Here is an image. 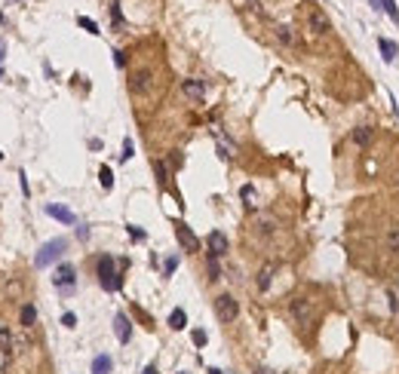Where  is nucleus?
Masks as SVG:
<instances>
[{"label": "nucleus", "instance_id": "4be33fe9", "mask_svg": "<svg viewBox=\"0 0 399 374\" xmlns=\"http://www.w3.org/2000/svg\"><path fill=\"white\" fill-rule=\"evenodd\" d=\"M98 178H101V187H104V190H111V187H114V172H111L108 166H101V169H98Z\"/></svg>", "mask_w": 399, "mask_h": 374}, {"label": "nucleus", "instance_id": "f704fd0d", "mask_svg": "<svg viewBox=\"0 0 399 374\" xmlns=\"http://www.w3.org/2000/svg\"><path fill=\"white\" fill-rule=\"evenodd\" d=\"M129 236H132V239H144V230H138V227L129 224Z\"/></svg>", "mask_w": 399, "mask_h": 374}, {"label": "nucleus", "instance_id": "a19ab883", "mask_svg": "<svg viewBox=\"0 0 399 374\" xmlns=\"http://www.w3.org/2000/svg\"><path fill=\"white\" fill-rule=\"evenodd\" d=\"M396 325H399V313H396Z\"/></svg>", "mask_w": 399, "mask_h": 374}, {"label": "nucleus", "instance_id": "c756f323", "mask_svg": "<svg viewBox=\"0 0 399 374\" xmlns=\"http://www.w3.org/2000/svg\"><path fill=\"white\" fill-rule=\"evenodd\" d=\"M175 267H178V258H166V264H163V273L169 276V273H175Z\"/></svg>", "mask_w": 399, "mask_h": 374}, {"label": "nucleus", "instance_id": "412c9836", "mask_svg": "<svg viewBox=\"0 0 399 374\" xmlns=\"http://www.w3.org/2000/svg\"><path fill=\"white\" fill-rule=\"evenodd\" d=\"M154 175H157V181L166 187V181H169V169H166V163H163V160H154Z\"/></svg>", "mask_w": 399, "mask_h": 374}, {"label": "nucleus", "instance_id": "f8f14e48", "mask_svg": "<svg viewBox=\"0 0 399 374\" xmlns=\"http://www.w3.org/2000/svg\"><path fill=\"white\" fill-rule=\"evenodd\" d=\"M274 273H277V264H274V261H267V264L258 270V276H255V285H258V292H267V289H270V282H274Z\"/></svg>", "mask_w": 399, "mask_h": 374}, {"label": "nucleus", "instance_id": "6e6552de", "mask_svg": "<svg viewBox=\"0 0 399 374\" xmlns=\"http://www.w3.org/2000/svg\"><path fill=\"white\" fill-rule=\"evenodd\" d=\"M206 246H209V255H212V258H221V255L230 252V239H227L221 230H212V233L206 236Z\"/></svg>", "mask_w": 399, "mask_h": 374}, {"label": "nucleus", "instance_id": "5701e85b", "mask_svg": "<svg viewBox=\"0 0 399 374\" xmlns=\"http://www.w3.org/2000/svg\"><path fill=\"white\" fill-rule=\"evenodd\" d=\"M384 243H387V249H390L393 255H399V227H396V230H390V233H387V239H384Z\"/></svg>", "mask_w": 399, "mask_h": 374}, {"label": "nucleus", "instance_id": "9d476101", "mask_svg": "<svg viewBox=\"0 0 399 374\" xmlns=\"http://www.w3.org/2000/svg\"><path fill=\"white\" fill-rule=\"evenodd\" d=\"M52 282H55V289H71V285L77 282V270H74L71 264H58V267H55Z\"/></svg>", "mask_w": 399, "mask_h": 374}, {"label": "nucleus", "instance_id": "423d86ee", "mask_svg": "<svg viewBox=\"0 0 399 374\" xmlns=\"http://www.w3.org/2000/svg\"><path fill=\"white\" fill-rule=\"evenodd\" d=\"M307 28H310L317 37H329V34H332V21H329V15H326L323 9H310V12H307Z\"/></svg>", "mask_w": 399, "mask_h": 374}, {"label": "nucleus", "instance_id": "f257e3e1", "mask_svg": "<svg viewBox=\"0 0 399 374\" xmlns=\"http://www.w3.org/2000/svg\"><path fill=\"white\" fill-rule=\"evenodd\" d=\"M95 273H98V282L104 292H117L120 289V276H117V261L111 255H101L95 261Z\"/></svg>", "mask_w": 399, "mask_h": 374}, {"label": "nucleus", "instance_id": "7ed1b4c3", "mask_svg": "<svg viewBox=\"0 0 399 374\" xmlns=\"http://www.w3.org/2000/svg\"><path fill=\"white\" fill-rule=\"evenodd\" d=\"M65 249H68V239H61V236H58V239H49V243H46V246L37 252V258H34V267H49L52 261H58V255H61Z\"/></svg>", "mask_w": 399, "mask_h": 374}, {"label": "nucleus", "instance_id": "a211bd4d", "mask_svg": "<svg viewBox=\"0 0 399 374\" xmlns=\"http://www.w3.org/2000/svg\"><path fill=\"white\" fill-rule=\"evenodd\" d=\"M111 365H114V362H111V356H104V353H101V356H95V359H92V374H108V371H111Z\"/></svg>", "mask_w": 399, "mask_h": 374}, {"label": "nucleus", "instance_id": "473e14b6", "mask_svg": "<svg viewBox=\"0 0 399 374\" xmlns=\"http://www.w3.org/2000/svg\"><path fill=\"white\" fill-rule=\"evenodd\" d=\"M387 304H390V310H393V313H399V301H396V295H393V292H387Z\"/></svg>", "mask_w": 399, "mask_h": 374}, {"label": "nucleus", "instance_id": "aec40b11", "mask_svg": "<svg viewBox=\"0 0 399 374\" xmlns=\"http://www.w3.org/2000/svg\"><path fill=\"white\" fill-rule=\"evenodd\" d=\"M375 6H378V9H387V15H390V18H393V21L399 25V9H396V0H375Z\"/></svg>", "mask_w": 399, "mask_h": 374}, {"label": "nucleus", "instance_id": "f3484780", "mask_svg": "<svg viewBox=\"0 0 399 374\" xmlns=\"http://www.w3.org/2000/svg\"><path fill=\"white\" fill-rule=\"evenodd\" d=\"M18 319H22V325H25V328H34V325H37V307H34V304H25Z\"/></svg>", "mask_w": 399, "mask_h": 374}, {"label": "nucleus", "instance_id": "6ab92c4d", "mask_svg": "<svg viewBox=\"0 0 399 374\" xmlns=\"http://www.w3.org/2000/svg\"><path fill=\"white\" fill-rule=\"evenodd\" d=\"M184 325H187V316H184V310H181V307H178V310H172V313H169V328L181 332Z\"/></svg>", "mask_w": 399, "mask_h": 374}, {"label": "nucleus", "instance_id": "393cba45", "mask_svg": "<svg viewBox=\"0 0 399 374\" xmlns=\"http://www.w3.org/2000/svg\"><path fill=\"white\" fill-rule=\"evenodd\" d=\"M77 25H80V28H86L89 34H98V25H95L89 15H80V18H77Z\"/></svg>", "mask_w": 399, "mask_h": 374}, {"label": "nucleus", "instance_id": "c03bdc74", "mask_svg": "<svg viewBox=\"0 0 399 374\" xmlns=\"http://www.w3.org/2000/svg\"><path fill=\"white\" fill-rule=\"evenodd\" d=\"M0 157H3V153H0Z\"/></svg>", "mask_w": 399, "mask_h": 374}, {"label": "nucleus", "instance_id": "4c0bfd02", "mask_svg": "<svg viewBox=\"0 0 399 374\" xmlns=\"http://www.w3.org/2000/svg\"><path fill=\"white\" fill-rule=\"evenodd\" d=\"M3 52H6V46H3V40H0V61H3Z\"/></svg>", "mask_w": 399, "mask_h": 374}, {"label": "nucleus", "instance_id": "4468645a", "mask_svg": "<svg viewBox=\"0 0 399 374\" xmlns=\"http://www.w3.org/2000/svg\"><path fill=\"white\" fill-rule=\"evenodd\" d=\"M46 215L55 218V221H61V224H77V215L71 209H65V206H46Z\"/></svg>", "mask_w": 399, "mask_h": 374}, {"label": "nucleus", "instance_id": "2eb2a0df", "mask_svg": "<svg viewBox=\"0 0 399 374\" xmlns=\"http://www.w3.org/2000/svg\"><path fill=\"white\" fill-rule=\"evenodd\" d=\"M378 49H381V55H384V61H396L399 55V46L393 43V40H387V37H381L378 40Z\"/></svg>", "mask_w": 399, "mask_h": 374}, {"label": "nucleus", "instance_id": "dca6fc26", "mask_svg": "<svg viewBox=\"0 0 399 374\" xmlns=\"http://www.w3.org/2000/svg\"><path fill=\"white\" fill-rule=\"evenodd\" d=\"M372 135H375V132H372V126H356V129L350 132L353 144H360V147H366V144L372 141Z\"/></svg>", "mask_w": 399, "mask_h": 374}, {"label": "nucleus", "instance_id": "ea45409f", "mask_svg": "<svg viewBox=\"0 0 399 374\" xmlns=\"http://www.w3.org/2000/svg\"><path fill=\"white\" fill-rule=\"evenodd\" d=\"M209 374H221V371H218V368H209Z\"/></svg>", "mask_w": 399, "mask_h": 374}, {"label": "nucleus", "instance_id": "58836bf2", "mask_svg": "<svg viewBox=\"0 0 399 374\" xmlns=\"http://www.w3.org/2000/svg\"><path fill=\"white\" fill-rule=\"evenodd\" d=\"M255 374H270V371H267V368H258V371H255Z\"/></svg>", "mask_w": 399, "mask_h": 374}, {"label": "nucleus", "instance_id": "a878e982", "mask_svg": "<svg viewBox=\"0 0 399 374\" xmlns=\"http://www.w3.org/2000/svg\"><path fill=\"white\" fill-rule=\"evenodd\" d=\"M209 279L215 282V279H221V267H218V258H212L209 255Z\"/></svg>", "mask_w": 399, "mask_h": 374}, {"label": "nucleus", "instance_id": "2f4dec72", "mask_svg": "<svg viewBox=\"0 0 399 374\" xmlns=\"http://www.w3.org/2000/svg\"><path fill=\"white\" fill-rule=\"evenodd\" d=\"M61 325H65V328H74V325H77V316H74V313H65V316H61Z\"/></svg>", "mask_w": 399, "mask_h": 374}, {"label": "nucleus", "instance_id": "ddd939ff", "mask_svg": "<svg viewBox=\"0 0 399 374\" xmlns=\"http://www.w3.org/2000/svg\"><path fill=\"white\" fill-rule=\"evenodd\" d=\"M274 34H277V40H280L283 46H292V49L298 46V34H295V28H292V25H277V28H274Z\"/></svg>", "mask_w": 399, "mask_h": 374}, {"label": "nucleus", "instance_id": "cd10ccee", "mask_svg": "<svg viewBox=\"0 0 399 374\" xmlns=\"http://www.w3.org/2000/svg\"><path fill=\"white\" fill-rule=\"evenodd\" d=\"M243 200H246V206H249V209H255V187H252V184H246V187H243Z\"/></svg>", "mask_w": 399, "mask_h": 374}, {"label": "nucleus", "instance_id": "79ce46f5", "mask_svg": "<svg viewBox=\"0 0 399 374\" xmlns=\"http://www.w3.org/2000/svg\"><path fill=\"white\" fill-rule=\"evenodd\" d=\"M396 184H399V175H396Z\"/></svg>", "mask_w": 399, "mask_h": 374}, {"label": "nucleus", "instance_id": "39448f33", "mask_svg": "<svg viewBox=\"0 0 399 374\" xmlns=\"http://www.w3.org/2000/svg\"><path fill=\"white\" fill-rule=\"evenodd\" d=\"M154 89V71L151 68H138L129 74V92L132 95H148Z\"/></svg>", "mask_w": 399, "mask_h": 374}, {"label": "nucleus", "instance_id": "7c9ffc66", "mask_svg": "<svg viewBox=\"0 0 399 374\" xmlns=\"http://www.w3.org/2000/svg\"><path fill=\"white\" fill-rule=\"evenodd\" d=\"M129 157H132V141H129V138H126V141H123V153H120V160H123V163H126V160H129Z\"/></svg>", "mask_w": 399, "mask_h": 374}, {"label": "nucleus", "instance_id": "b1692460", "mask_svg": "<svg viewBox=\"0 0 399 374\" xmlns=\"http://www.w3.org/2000/svg\"><path fill=\"white\" fill-rule=\"evenodd\" d=\"M274 227H277V221H274V218H261V221H258V233H264V236H270V233H274Z\"/></svg>", "mask_w": 399, "mask_h": 374}, {"label": "nucleus", "instance_id": "9b49d317", "mask_svg": "<svg viewBox=\"0 0 399 374\" xmlns=\"http://www.w3.org/2000/svg\"><path fill=\"white\" fill-rule=\"evenodd\" d=\"M114 332H117V341H120V344H129V341H132V325H129V316H126V313H117V316H114Z\"/></svg>", "mask_w": 399, "mask_h": 374}, {"label": "nucleus", "instance_id": "c9c22d12", "mask_svg": "<svg viewBox=\"0 0 399 374\" xmlns=\"http://www.w3.org/2000/svg\"><path fill=\"white\" fill-rule=\"evenodd\" d=\"M114 61H117V68H123V64H126V55H123V52H114Z\"/></svg>", "mask_w": 399, "mask_h": 374}, {"label": "nucleus", "instance_id": "0eeeda50", "mask_svg": "<svg viewBox=\"0 0 399 374\" xmlns=\"http://www.w3.org/2000/svg\"><path fill=\"white\" fill-rule=\"evenodd\" d=\"M175 236H178V243H181L184 252H200V239H197V233H194L184 221L175 224Z\"/></svg>", "mask_w": 399, "mask_h": 374}, {"label": "nucleus", "instance_id": "e433bc0d", "mask_svg": "<svg viewBox=\"0 0 399 374\" xmlns=\"http://www.w3.org/2000/svg\"><path fill=\"white\" fill-rule=\"evenodd\" d=\"M141 374H157V365L151 362V365H148V368H144V371H141Z\"/></svg>", "mask_w": 399, "mask_h": 374}, {"label": "nucleus", "instance_id": "37998d69", "mask_svg": "<svg viewBox=\"0 0 399 374\" xmlns=\"http://www.w3.org/2000/svg\"><path fill=\"white\" fill-rule=\"evenodd\" d=\"M0 77H3V71H0Z\"/></svg>", "mask_w": 399, "mask_h": 374}, {"label": "nucleus", "instance_id": "72a5a7b5", "mask_svg": "<svg viewBox=\"0 0 399 374\" xmlns=\"http://www.w3.org/2000/svg\"><path fill=\"white\" fill-rule=\"evenodd\" d=\"M169 160H172V169H178V166H181V150H172Z\"/></svg>", "mask_w": 399, "mask_h": 374}, {"label": "nucleus", "instance_id": "bb28decb", "mask_svg": "<svg viewBox=\"0 0 399 374\" xmlns=\"http://www.w3.org/2000/svg\"><path fill=\"white\" fill-rule=\"evenodd\" d=\"M111 18H114V25H117V28L123 25V12H120V0H114V3H111Z\"/></svg>", "mask_w": 399, "mask_h": 374}, {"label": "nucleus", "instance_id": "f03ea898", "mask_svg": "<svg viewBox=\"0 0 399 374\" xmlns=\"http://www.w3.org/2000/svg\"><path fill=\"white\" fill-rule=\"evenodd\" d=\"M289 316H292L301 328H307V325L313 322V301L304 298V295H301V298H292V301H289Z\"/></svg>", "mask_w": 399, "mask_h": 374}, {"label": "nucleus", "instance_id": "c85d7f7f", "mask_svg": "<svg viewBox=\"0 0 399 374\" xmlns=\"http://www.w3.org/2000/svg\"><path fill=\"white\" fill-rule=\"evenodd\" d=\"M191 338H194V344H197V347H206V332H203V328H194V335H191Z\"/></svg>", "mask_w": 399, "mask_h": 374}, {"label": "nucleus", "instance_id": "20e7f679", "mask_svg": "<svg viewBox=\"0 0 399 374\" xmlns=\"http://www.w3.org/2000/svg\"><path fill=\"white\" fill-rule=\"evenodd\" d=\"M215 316H218V322L230 325V322L240 316V304H237V298H234V295H218V298H215Z\"/></svg>", "mask_w": 399, "mask_h": 374}, {"label": "nucleus", "instance_id": "1a4fd4ad", "mask_svg": "<svg viewBox=\"0 0 399 374\" xmlns=\"http://www.w3.org/2000/svg\"><path fill=\"white\" fill-rule=\"evenodd\" d=\"M181 92H184V98H191V101H203V98H206V80L191 77V80L181 83Z\"/></svg>", "mask_w": 399, "mask_h": 374}]
</instances>
